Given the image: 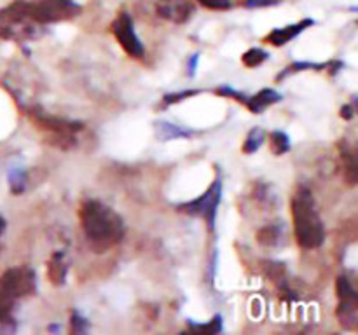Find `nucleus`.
Returning <instances> with one entry per match:
<instances>
[{
  "instance_id": "nucleus-1",
  "label": "nucleus",
  "mask_w": 358,
  "mask_h": 335,
  "mask_svg": "<svg viewBox=\"0 0 358 335\" xmlns=\"http://www.w3.org/2000/svg\"><path fill=\"white\" fill-rule=\"evenodd\" d=\"M79 216L87 241L100 253L115 246L124 237V222L121 216L96 199L84 201Z\"/></svg>"
},
{
  "instance_id": "nucleus-2",
  "label": "nucleus",
  "mask_w": 358,
  "mask_h": 335,
  "mask_svg": "<svg viewBox=\"0 0 358 335\" xmlns=\"http://www.w3.org/2000/svg\"><path fill=\"white\" fill-rule=\"evenodd\" d=\"M294 220V232L301 248L313 250L324 244L325 227L315 206V199L306 187H301L290 202Z\"/></svg>"
},
{
  "instance_id": "nucleus-3",
  "label": "nucleus",
  "mask_w": 358,
  "mask_h": 335,
  "mask_svg": "<svg viewBox=\"0 0 358 335\" xmlns=\"http://www.w3.org/2000/svg\"><path fill=\"white\" fill-rule=\"evenodd\" d=\"M37 288V276L28 265L10 267L0 276V318L14 321L13 309L20 299L31 295Z\"/></svg>"
},
{
  "instance_id": "nucleus-4",
  "label": "nucleus",
  "mask_w": 358,
  "mask_h": 335,
  "mask_svg": "<svg viewBox=\"0 0 358 335\" xmlns=\"http://www.w3.org/2000/svg\"><path fill=\"white\" fill-rule=\"evenodd\" d=\"M42 28L28 14L24 0H14L7 7L0 9V38L13 42H27L37 38Z\"/></svg>"
},
{
  "instance_id": "nucleus-5",
  "label": "nucleus",
  "mask_w": 358,
  "mask_h": 335,
  "mask_svg": "<svg viewBox=\"0 0 358 335\" xmlns=\"http://www.w3.org/2000/svg\"><path fill=\"white\" fill-rule=\"evenodd\" d=\"M28 14L41 27L77 17L83 7L76 0H24Z\"/></svg>"
},
{
  "instance_id": "nucleus-6",
  "label": "nucleus",
  "mask_w": 358,
  "mask_h": 335,
  "mask_svg": "<svg viewBox=\"0 0 358 335\" xmlns=\"http://www.w3.org/2000/svg\"><path fill=\"white\" fill-rule=\"evenodd\" d=\"M31 117H34L35 124H38V128L49 133L52 143H56L58 147H63V149H69V147L73 145V142H76V133L83 128V124H79V122L51 117V115H44L41 112H34Z\"/></svg>"
},
{
  "instance_id": "nucleus-7",
  "label": "nucleus",
  "mask_w": 358,
  "mask_h": 335,
  "mask_svg": "<svg viewBox=\"0 0 358 335\" xmlns=\"http://www.w3.org/2000/svg\"><path fill=\"white\" fill-rule=\"evenodd\" d=\"M220 198H222V181L217 178V180L213 181L212 187H210L201 198L194 199V201L184 202V204H178V211L187 213V215L192 216H201V218H205L206 222H208V225L213 229Z\"/></svg>"
},
{
  "instance_id": "nucleus-8",
  "label": "nucleus",
  "mask_w": 358,
  "mask_h": 335,
  "mask_svg": "<svg viewBox=\"0 0 358 335\" xmlns=\"http://www.w3.org/2000/svg\"><path fill=\"white\" fill-rule=\"evenodd\" d=\"M112 34H114L115 40L119 42L122 49L128 52L131 58H142L143 56V45L140 42L138 35L135 34V24H133L131 16L126 10L117 14L110 27Z\"/></svg>"
},
{
  "instance_id": "nucleus-9",
  "label": "nucleus",
  "mask_w": 358,
  "mask_h": 335,
  "mask_svg": "<svg viewBox=\"0 0 358 335\" xmlns=\"http://www.w3.org/2000/svg\"><path fill=\"white\" fill-rule=\"evenodd\" d=\"M338 320L343 327L358 330V292L346 278L338 279Z\"/></svg>"
},
{
  "instance_id": "nucleus-10",
  "label": "nucleus",
  "mask_w": 358,
  "mask_h": 335,
  "mask_svg": "<svg viewBox=\"0 0 358 335\" xmlns=\"http://www.w3.org/2000/svg\"><path fill=\"white\" fill-rule=\"evenodd\" d=\"M157 16L171 23H185L194 14V6L189 0H157Z\"/></svg>"
},
{
  "instance_id": "nucleus-11",
  "label": "nucleus",
  "mask_w": 358,
  "mask_h": 335,
  "mask_svg": "<svg viewBox=\"0 0 358 335\" xmlns=\"http://www.w3.org/2000/svg\"><path fill=\"white\" fill-rule=\"evenodd\" d=\"M313 24H315V21L311 20V17H306V20H301L294 24H287V27H283V28H275V30H271L268 35H266L264 40L269 42L271 45L280 47V45H285L287 42H290L292 38H296L299 34H303L306 28L313 27Z\"/></svg>"
},
{
  "instance_id": "nucleus-12",
  "label": "nucleus",
  "mask_w": 358,
  "mask_h": 335,
  "mask_svg": "<svg viewBox=\"0 0 358 335\" xmlns=\"http://www.w3.org/2000/svg\"><path fill=\"white\" fill-rule=\"evenodd\" d=\"M280 100H282V96H280L275 89H262L259 91L257 94L248 98L247 107L250 108V112H254V114H261V112H264L266 108L271 107L273 103H276V101Z\"/></svg>"
},
{
  "instance_id": "nucleus-13",
  "label": "nucleus",
  "mask_w": 358,
  "mask_h": 335,
  "mask_svg": "<svg viewBox=\"0 0 358 335\" xmlns=\"http://www.w3.org/2000/svg\"><path fill=\"white\" fill-rule=\"evenodd\" d=\"M66 271H69V265L63 260V253L62 251H56L48 265V274L51 283H55V285H63L66 278Z\"/></svg>"
},
{
  "instance_id": "nucleus-14",
  "label": "nucleus",
  "mask_w": 358,
  "mask_h": 335,
  "mask_svg": "<svg viewBox=\"0 0 358 335\" xmlns=\"http://www.w3.org/2000/svg\"><path fill=\"white\" fill-rule=\"evenodd\" d=\"M345 178L350 185H358V147L345 154Z\"/></svg>"
},
{
  "instance_id": "nucleus-15",
  "label": "nucleus",
  "mask_w": 358,
  "mask_h": 335,
  "mask_svg": "<svg viewBox=\"0 0 358 335\" xmlns=\"http://www.w3.org/2000/svg\"><path fill=\"white\" fill-rule=\"evenodd\" d=\"M290 142L289 136L282 131H273L271 133V150L276 156H282V154L289 152Z\"/></svg>"
},
{
  "instance_id": "nucleus-16",
  "label": "nucleus",
  "mask_w": 358,
  "mask_h": 335,
  "mask_svg": "<svg viewBox=\"0 0 358 335\" xmlns=\"http://www.w3.org/2000/svg\"><path fill=\"white\" fill-rule=\"evenodd\" d=\"M266 59H268V52L259 47H254L243 54V65L248 66V68H255V66L262 65Z\"/></svg>"
},
{
  "instance_id": "nucleus-17",
  "label": "nucleus",
  "mask_w": 358,
  "mask_h": 335,
  "mask_svg": "<svg viewBox=\"0 0 358 335\" xmlns=\"http://www.w3.org/2000/svg\"><path fill=\"white\" fill-rule=\"evenodd\" d=\"M262 142H264V131L259 128L252 129L250 135L247 136V142H245L243 145V152L245 154H254L255 150L259 149V147L262 145Z\"/></svg>"
},
{
  "instance_id": "nucleus-18",
  "label": "nucleus",
  "mask_w": 358,
  "mask_h": 335,
  "mask_svg": "<svg viewBox=\"0 0 358 335\" xmlns=\"http://www.w3.org/2000/svg\"><path fill=\"white\" fill-rule=\"evenodd\" d=\"M157 131H164V135H161L163 140L175 138V136H189V131H182V129L175 128L173 124H168V122H157Z\"/></svg>"
},
{
  "instance_id": "nucleus-19",
  "label": "nucleus",
  "mask_w": 358,
  "mask_h": 335,
  "mask_svg": "<svg viewBox=\"0 0 358 335\" xmlns=\"http://www.w3.org/2000/svg\"><path fill=\"white\" fill-rule=\"evenodd\" d=\"M222 318L220 316H215L213 318L210 323H205V325H191L192 330H198V332H205V334H219L220 330H222Z\"/></svg>"
},
{
  "instance_id": "nucleus-20",
  "label": "nucleus",
  "mask_w": 358,
  "mask_h": 335,
  "mask_svg": "<svg viewBox=\"0 0 358 335\" xmlns=\"http://www.w3.org/2000/svg\"><path fill=\"white\" fill-rule=\"evenodd\" d=\"M259 243L262 244H275L276 243V237H278V232H276L275 227H266L259 232Z\"/></svg>"
},
{
  "instance_id": "nucleus-21",
  "label": "nucleus",
  "mask_w": 358,
  "mask_h": 335,
  "mask_svg": "<svg viewBox=\"0 0 358 335\" xmlns=\"http://www.w3.org/2000/svg\"><path fill=\"white\" fill-rule=\"evenodd\" d=\"M198 2L213 10H226L231 7V0H198Z\"/></svg>"
},
{
  "instance_id": "nucleus-22",
  "label": "nucleus",
  "mask_w": 358,
  "mask_h": 335,
  "mask_svg": "<svg viewBox=\"0 0 358 335\" xmlns=\"http://www.w3.org/2000/svg\"><path fill=\"white\" fill-rule=\"evenodd\" d=\"M86 330V323H84V318L79 316L77 313L72 314V332L73 334H80V332Z\"/></svg>"
},
{
  "instance_id": "nucleus-23",
  "label": "nucleus",
  "mask_w": 358,
  "mask_h": 335,
  "mask_svg": "<svg viewBox=\"0 0 358 335\" xmlns=\"http://www.w3.org/2000/svg\"><path fill=\"white\" fill-rule=\"evenodd\" d=\"M192 94H196V91H184V93L180 94H168V96H164V103L166 105L177 103V101L184 100L185 96H192Z\"/></svg>"
},
{
  "instance_id": "nucleus-24",
  "label": "nucleus",
  "mask_w": 358,
  "mask_h": 335,
  "mask_svg": "<svg viewBox=\"0 0 358 335\" xmlns=\"http://www.w3.org/2000/svg\"><path fill=\"white\" fill-rule=\"evenodd\" d=\"M282 0H245V6L247 7H268L273 3H278Z\"/></svg>"
},
{
  "instance_id": "nucleus-25",
  "label": "nucleus",
  "mask_w": 358,
  "mask_h": 335,
  "mask_svg": "<svg viewBox=\"0 0 358 335\" xmlns=\"http://www.w3.org/2000/svg\"><path fill=\"white\" fill-rule=\"evenodd\" d=\"M14 328H16V323H14V321L0 318V332H13Z\"/></svg>"
},
{
  "instance_id": "nucleus-26",
  "label": "nucleus",
  "mask_w": 358,
  "mask_h": 335,
  "mask_svg": "<svg viewBox=\"0 0 358 335\" xmlns=\"http://www.w3.org/2000/svg\"><path fill=\"white\" fill-rule=\"evenodd\" d=\"M3 230H6V220H3L2 215H0V236H2Z\"/></svg>"
},
{
  "instance_id": "nucleus-27",
  "label": "nucleus",
  "mask_w": 358,
  "mask_h": 335,
  "mask_svg": "<svg viewBox=\"0 0 358 335\" xmlns=\"http://www.w3.org/2000/svg\"><path fill=\"white\" fill-rule=\"evenodd\" d=\"M355 107H357V110H358V98H357V101H355Z\"/></svg>"
}]
</instances>
